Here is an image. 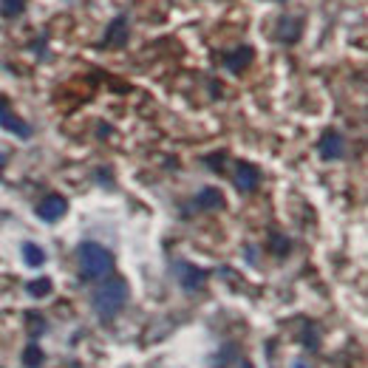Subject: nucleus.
<instances>
[{"label": "nucleus", "mask_w": 368, "mask_h": 368, "mask_svg": "<svg viewBox=\"0 0 368 368\" xmlns=\"http://www.w3.org/2000/svg\"><path fill=\"white\" fill-rule=\"evenodd\" d=\"M125 304H128V283H125L122 278L105 280L102 286H97L94 298H91V306H94L97 318L105 320V323L114 320V318L125 309Z\"/></svg>", "instance_id": "f257e3e1"}, {"label": "nucleus", "mask_w": 368, "mask_h": 368, "mask_svg": "<svg viewBox=\"0 0 368 368\" xmlns=\"http://www.w3.org/2000/svg\"><path fill=\"white\" fill-rule=\"evenodd\" d=\"M77 255H80V269H83L86 280H100V278H108L114 272V255L97 241L80 244Z\"/></svg>", "instance_id": "f03ea898"}, {"label": "nucleus", "mask_w": 368, "mask_h": 368, "mask_svg": "<svg viewBox=\"0 0 368 368\" xmlns=\"http://www.w3.org/2000/svg\"><path fill=\"white\" fill-rule=\"evenodd\" d=\"M173 272H176L179 283L184 286V292H198L204 286V280H207V272L198 269V266H193V264H187V261H176Z\"/></svg>", "instance_id": "7ed1b4c3"}, {"label": "nucleus", "mask_w": 368, "mask_h": 368, "mask_svg": "<svg viewBox=\"0 0 368 368\" xmlns=\"http://www.w3.org/2000/svg\"><path fill=\"white\" fill-rule=\"evenodd\" d=\"M65 212H68V201H65L62 196H57V193L46 196V198L37 204V218L46 221V224H54V221H60Z\"/></svg>", "instance_id": "20e7f679"}, {"label": "nucleus", "mask_w": 368, "mask_h": 368, "mask_svg": "<svg viewBox=\"0 0 368 368\" xmlns=\"http://www.w3.org/2000/svg\"><path fill=\"white\" fill-rule=\"evenodd\" d=\"M0 128L9 130V133H15V136H20V139H29V136H32V128H29L20 116H15V114L9 111V100H6V97H0Z\"/></svg>", "instance_id": "39448f33"}, {"label": "nucleus", "mask_w": 368, "mask_h": 368, "mask_svg": "<svg viewBox=\"0 0 368 368\" xmlns=\"http://www.w3.org/2000/svg\"><path fill=\"white\" fill-rule=\"evenodd\" d=\"M318 151H320V156H323L326 162L343 159V156H346V142H343V136H340L337 130H326V133L320 136V142H318Z\"/></svg>", "instance_id": "423d86ee"}, {"label": "nucleus", "mask_w": 368, "mask_h": 368, "mask_svg": "<svg viewBox=\"0 0 368 368\" xmlns=\"http://www.w3.org/2000/svg\"><path fill=\"white\" fill-rule=\"evenodd\" d=\"M125 43H128V18L119 15V18L111 20V26H108V32H105V37H102V46H105V48H119V46H125Z\"/></svg>", "instance_id": "0eeeda50"}, {"label": "nucleus", "mask_w": 368, "mask_h": 368, "mask_svg": "<svg viewBox=\"0 0 368 368\" xmlns=\"http://www.w3.org/2000/svg\"><path fill=\"white\" fill-rule=\"evenodd\" d=\"M258 182H261V173H258L255 165L241 162V165L236 168V187H238L241 193H252V190L258 187Z\"/></svg>", "instance_id": "6e6552de"}, {"label": "nucleus", "mask_w": 368, "mask_h": 368, "mask_svg": "<svg viewBox=\"0 0 368 368\" xmlns=\"http://www.w3.org/2000/svg\"><path fill=\"white\" fill-rule=\"evenodd\" d=\"M196 207L198 210H218V207H224V196H221V190H215V187H204L196 196Z\"/></svg>", "instance_id": "1a4fd4ad"}, {"label": "nucleus", "mask_w": 368, "mask_h": 368, "mask_svg": "<svg viewBox=\"0 0 368 368\" xmlns=\"http://www.w3.org/2000/svg\"><path fill=\"white\" fill-rule=\"evenodd\" d=\"M250 62H252V48H247V46L238 48V51H233V54H224V65H227L230 71H236V74L244 71Z\"/></svg>", "instance_id": "9d476101"}, {"label": "nucleus", "mask_w": 368, "mask_h": 368, "mask_svg": "<svg viewBox=\"0 0 368 368\" xmlns=\"http://www.w3.org/2000/svg\"><path fill=\"white\" fill-rule=\"evenodd\" d=\"M23 261H26V266L37 269V266H43V264H46V252H43L37 244L26 241V244H23Z\"/></svg>", "instance_id": "9b49d317"}, {"label": "nucleus", "mask_w": 368, "mask_h": 368, "mask_svg": "<svg viewBox=\"0 0 368 368\" xmlns=\"http://www.w3.org/2000/svg\"><path fill=\"white\" fill-rule=\"evenodd\" d=\"M301 29H304V23L298 20V18H286V20H280V40H286V43H294L301 37Z\"/></svg>", "instance_id": "f8f14e48"}, {"label": "nucleus", "mask_w": 368, "mask_h": 368, "mask_svg": "<svg viewBox=\"0 0 368 368\" xmlns=\"http://www.w3.org/2000/svg\"><path fill=\"white\" fill-rule=\"evenodd\" d=\"M26 9V0H0V12L4 18H18Z\"/></svg>", "instance_id": "ddd939ff"}, {"label": "nucleus", "mask_w": 368, "mask_h": 368, "mask_svg": "<svg viewBox=\"0 0 368 368\" xmlns=\"http://www.w3.org/2000/svg\"><path fill=\"white\" fill-rule=\"evenodd\" d=\"M29 294H32V298H46V294H51V280L48 278L32 280L29 283Z\"/></svg>", "instance_id": "4468645a"}, {"label": "nucleus", "mask_w": 368, "mask_h": 368, "mask_svg": "<svg viewBox=\"0 0 368 368\" xmlns=\"http://www.w3.org/2000/svg\"><path fill=\"white\" fill-rule=\"evenodd\" d=\"M23 365H26V368H37V365H43V351H40L37 346H29L26 354H23Z\"/></svg>", "instance_id": "2eb2a0df"}, {"label": "nucleus", "mask_w": 368, "mask_h": 368, "mask_svg": "<svg viewBox=\"0 0 368 368\" xmlns=\"http://www.w3.org/2000/svg\"><path fill=\"white\" fill-rule=\"evenodd\" d=\"M272 247H275L278 252H283V250H289V241H283V238H278V236H272Z\"/></svg>", "instance_id": "dca6fc26"}, {"label": "nucleus", "mask_w": 368, "mask_h": 368, "mask_svg": "<svg viewBox=\"0 0 368 368\" xmlns=\"http://www.w3.org/2000/svg\"><path fill=\"white\" fill-rule=\"evenodd\" d=\"M4 165H6V156H0V173H4Z\"/></svg>", "instance_id": "f3484780"}, {"label": "nucleus", "mask_w": 368, "mask_h": 368, "mask_svg": "<svg viewBox=\"0 0 368 368\" xmlns=\"http://www.w3.org/2000/svg\"><path fill=\"white\" fill-rule=\"evenodd\" d=\"M241 368H252V362H241Z\"/></svg>", "instance_id": "a211bd4d"}]
</instances>
